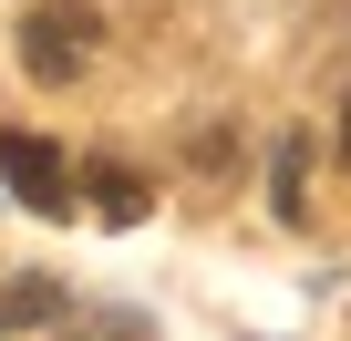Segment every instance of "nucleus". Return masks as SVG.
Returning <instances> with one entry per match:
<instances>
[{
  "label": "nucleus",
  "mask_w": 351,
  "mask_h": 341,
  "mask_svg": "<svg viewBox=\"0 0 351 341\" xmlns=\"http://www.w3.org/2000/svg\"><path fill=\"white\" fill-rule=\"evenodd\" d=\"M104 52V11L93 0H42V11L21 21V73L32 83H83Z\"/></svg>",
  "instance_id": "nucleus-1"
},
{
  "label": "nucleus",
  "mask_w": 351,
  "mask_h": 341,
  "mask_svg": "<svg viewBox=\"0 0 351 341\" xmlns=\"http://www.w3.org/2000/svg\"><path fill=\"white\" fill-rule=\"evenodd\" d=\"M0 187H11V207H32V217H73V165L42 134H0Z\"/></svg>",
  "instance_id": "nucleus-2"
},
{
  "label": "nucleus",
  "mask_w": 351,
  "mask_h": 341,
  "mask_svg": "<svg viewBox=\"0 0 351 341\" xmlns=\"http://www.w3.org/2000/svg\"><path fill=\"white\" fill-rule=\"evenodd\" d=\"M83 197H93V217H104V228H134V217L155 207V187L134 176V165H93V176H83Z\"/></svg>",
  "instance_id": "nucleus-3"
},
{
  "label": "nucleus",
  "mask_w": 351,
  "mask_h": 341,
  "mask_svg": "<svg viewBox=\"0 0 351 341\" xmlns=\"http://www.w3.org/2000/svg\"><path fill=\"white\" fill-rule=\"evenodd\" d=\"M32 320H62V279H52V269H21L11 290H0V341L32 331Z\"/></svg>",
  "instance_id": "nucleus-4"
},
{
  "label": "nucleus",
  "mask_w": 351,
  "mask_h": 341,
  "mask_svg": "<svg viewBox=\"0 0 351 341\" xmlns=\"http://www.w3.org/2000/svg\"><path fill=\"white\" fill-rule=\"evenodd\" d=\"M62 341H145V320H124V310H83V320H62Z\"/></svg>",
  "instance_id": "nucleus-5"
},
{
  "label": "nucleus",
  "mask_w": 351,
  "mask_h": 341,
  "mask_svg": "<svg viewBox=\"0 0 351 341\" xmlns=\"http://www.w3.org/2000/svg\"><path fill=\"white\" fill-rule=\"evenodd\" d=\"M341 155H351V104H341Z\"/></svg>",
  "instance_id": "nucleus-6"
}]
</instances>
